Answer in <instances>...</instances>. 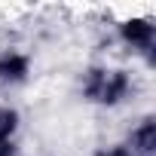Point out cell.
<instances>
[{"label": "cell", "mask_w": 156, "mask_h": 156, "mask_svg": "<svg viewBox=\"0 0 156 156\" xmlns=\"http://www.w3.org/2000/svg\"><path fill=\"white\" fill-rule=\"evenodd\" d=\"M92 156H135V153H132V150H129V144L119 138V141H107V144H98Z\"/></svg>", "instance_id": "obj_6"}, {"label": "cell", "mask_w": 156, "mask_h": 156, "mask_svg": "<svg viewBox=\"0 0 156 156\" xmlns=\"http://www.w3.org/2000/svg\"><path fill=\"white\" fill-rule=\"evenodd\" d=\"M138 92H141V80L126 64L92 61L76 73V98L98 110H119L132 104Z\"/></svg>", "instance_id": "obj_1"}, {"label": "cell", "mask_w": 156, "mask_h": 156, "mask_svg": "<svg viewBox=\"0 0 156 156\" xmlns=\"http://www.w3.org/2000/svg\"><path fill=\"white\" fill-rule=\"evenodd\" d=\"M122 141L129 144V150L135 156H156V116L153 113H141L126 129Z\"/></svg>", "instance_id": "obj_4"}, {"label": "cell", "mask_w": 156, "mask_h": 156, "mask_svg": "<svg viewBox=\"0 0 156 156\" xmlns=\"http://www.w3.org/2000/svg\"><path fill=\"white\" fill-rule=\"evenodd\" d=\"M34 76V55L22 46H3L0 49V92L25 89Z\"/></svg>", "instance_id": "obj_3"}, {"label": "cell", "mask_w": 156, "mask_h": 156, "mask_svg": "<svg viewBox=\"0 0 156 156\" xmlns=\"http://www.w3.org/2000/svg\"><path fill=\"white\" fill-rule=\"evenodd\" d=\"M113 37L122 46V52H129L132 58H141L147 67H153V61H156V25L150 16H129V19L116 22Z\"/></svg>", "instance_id": "obj_2"}, {"label": "cell", "mask_w": 156, "mask_h": 156, "mask_svg": "<svg viewBox=\"0 0 156 156\" xmlns=\"http://www.w3.org/2000/svg\"><path fill=\"white\" fill-rule=\"evenodd\" d=\"M22 110L12 101H0V144L6 141H19L22 135Z\"/></svg>", "instance_id": "obj_5"}, {"label": "cell", "mask_w": 156, "mask_h": 156, "mask_svg": "<svg viewBox=\"0 0 156 156\" xmlns=\"http://www.w3.org/2000/svg\"><path fill=\"white\" fill-rule=\"evenodd\" d=\"M0 156H22L19 141H6V144H0Z\"/></svg>", "instance_id": "obj_7"}]
</instances>
